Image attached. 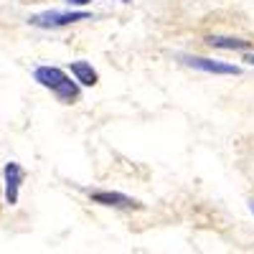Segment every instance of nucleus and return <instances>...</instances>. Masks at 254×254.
I'll return each instance as SVG.
<instances>
[{"label": "nucleus", "mask_w": 254, "mask_h": 254, "mask_svg": "<svg viewBox=\"0 0 254 254\" xmlns=\"http://www.w3.org/2000/svg\"><path fill=\"white\" fill-rule=\"evenodd\" d=\"M36 81L41 84V87L56 92L61 99H66V102H71V99L79 97V87L61 69H56V66H38L36 69Z\"/></svg>", "instance_id": "1"}, {"label": "nucleus", "mask_w": 254, "mask_h": 254, "mask_svg": "<svg viewBox=\"0 0 254 254\" xmlns=\"http://www.w3.org/2000/svg\"><path fill=\"white\" fill-rule=\"evenodd\" d=\"M92 15L89 13H59V10H49V13H38V15H31V26H38V28H61V26H69V23H76V20H89Z\"/></svg>", "instance_id": "2"}, {"label": "nucleus", "mask_w": 254, "mask_h": 254, "mask_svg": "<svg viewBox=\"0 0 254 254\" xmlns=\"http://www.w3.org/2000/svg\"><path fill=\"white\" fill-rule=\"evenodd\" d=\"M183 61L193 69H201V71H208V74H239L242 69L239 66H231V64H224V61H214V59H201V56H183Z\"/></svg>", "instance_id": "3"}, {"label": "nucleus", "mask_w": 254, "mask_h": 254, "mask_svg": "<svg viewBox=\"0 0 254 254\" xmlns=\"http://www.w3.org/2000/svg\"><path fill=\"white\" fill-rule=\"evenodd\" d=\"M92 201L94 203H102V206H117V208H130V206H140L135 198L125 196V193H117V190H92Z\"/></svg>", "instance_id": "4"}, {"label": "nucleus", "mask_w": 254, "mask_h": 254, "mask_svg": "<svg viewBox=\"0 0 254 254\" xmlns=\"http://www.w3.org/2000/svg\"><path fill=\"white\" fill-rule=\"evenodd\" d=\"M20 181H23V171H20V165L18 163H8L5 165V201H8V206L18 203Z\"/></svg>", "instance_id": "5"}, {"label": "nucleus", "mask_w": 254, "mask_h": 254, "mask_svg": "<svg viewBox=\"0 0 254 254\" xmlns=\"http://www.w3.org/2000/svg\"><path fill=\"white\" fill-rule=\"evenodd\" d=\"M206 44L214 46V49H226V51H247V49H249V41L229 38V36H208Z\"/></svg>", "instance_id": "6"}, {"label": "nucleus", "mask_w": 254, "mask_h": 254, "mask_svg": "<svg viewBox=\"0 0 254 254\" xmlns=\"http://www.w3.org/2000/svg\"><path fill=\"white\" fill-rule=\"evenodd\" d=\"M71 74L76 76L79 84H84V87H94L97 84V71L87 61H71Z\"/></svg>", "instance_id": "7"}, {"label": "nucleus", "mask_w": 254, "mask_h": 254, "mask_svg": "<svg viewBox=\"0 0 254 254\" xmlns=\"http://www.w3.org/2000/svg\"><path fill=\"white\" fill-rule=\"evenodd\" d=\"M66 3H69V5H87L89 0H66Z\"/></svg>", "instance_id": "8"}, {"label": "nucleus", "mask_w": 254, "mask_h": 254, "mask_svg": "<svg viewBox=\"0 0 254 254\" xmlns=\"http://www.w3.org/2000/svg\"><path fill=\"white\" fill-rule=\"evenodd\" d=\"M244 61H249V64H252V66H254V54H249V56H247Z\"/></svg>", "instance_id": "9"}, {"label": "nucleus", "mask_w": 254, "mask_h": 254, "mask_svg": "<svg viewBox=\"0 0 254 254\" xmlns=\"http://www.w3.org/2000/svg\"><path fill=\"white\" fill-rule=\"evenodd\" d=\"M249 208H252V214H254V201H252V203H249Z\"/></svg>", "instance_id": "10"}, {"label": "nucleus", "mask_w": 254, "mask_h": 254, "mask_svg": "<svg viewBox=\"0 0 254 254\" xmlns=\"http://www.w3.org/2000/svg\"><path fill=\"white\" fill-rule=\"evenodd\" d=\"M122 3H130V0H122Z\"/></svg>", "instance_id": "11"}]
</instances>
